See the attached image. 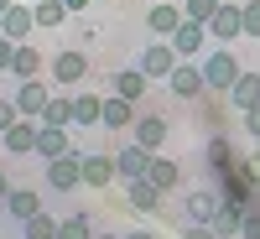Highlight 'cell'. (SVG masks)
Instances as JSON below:
<instances>
[{
    "label": "cell",
    "mask_w": 260,
    "mask_h": 239,
    "mask_svg": "<svg viewBox=\"0 0 260 239\" xmlns=\"http://www.w3.org/2000/svg\"><path fill=\"white\" fill-rule=\"evenodd\" d=\"M234 47H240V42H234ZM234 47H208V52H203V83H208V94H229L234 78L245 73Z\"/></svg>",
    "instance_id": "6da1fadb"
},
{
    "label": "cell",
    "mask_w": 260,
    "mask_h": 239,
    "mask_svg": "<svg viewBox=\"0 0 260 239\" xmlns=\"http://www.w3.org/2000/svg\"><path fill=\"white\" fill-rule=\"evenodd\" d=\"M177 47H172V42L167 37H151V47H141V57H136V68L151 78V83H167L172 78V68H177Z\"/></svg>",
    "instance_id": "7a4b0ae2"
},
{
    "label": "cell",
    "mask_w": 260,
    "mask_h": 239,
    "mask_svg": "<svg viewBox=\"0 0 260 239\" xmlns=\"http://www.w3.org/2000/svg\"><path fill=\"white\" fill-rule=\"evenodd\" d=\"M42 177H47L52 192H73V187H83V151H62V156L42 161Z\"/></svg>",
    "instance_id": "3957f363"
},
{
    "label": "cell",
    "mask_w": 260,
    "mask_h": 239,
    "mask_svg": "<svg viewBox=\"0 0 260 239\" xmlns=\"http://www.w3.org/2000/svg\"><path fill=\"white\" fill-rule=\"evenodd\" d=\"M172 47H177V57H182V62H203V52L213 47V37H208L203 21H182V26L172 31Z\"/></svg>",
    "instance_id": "277c9868"
},
{
    "label": "cell",
    "mask_w": 260,
    "mask_h": 239,
    "mask_svg": "<svg viewBox=\"0 0 260 239\" xmlns=\"http://www.w3.org/2000/svg\"><path fill=\"white\" fill-rule=\"evenodd\" d=\"M219 203H224V198H219L213 187H192L187 198H182V213H177V219H182V229H187V224H213Z\"/></svg>",
    "instance_id": "5b68a950"
},
{
    "label": "cell",
    "mask_w": 260,
    "mask_h": 239,
    "mask_svg": "<svg viewBox=\"0 0 260 239\" xmlns=\"http://www.w3.org/2000/svg\"><path fill=\"white\" fill-rule=\"evenodd\" d=\"M83 73H89V57H83L78 47H62L57 57H52V83H57V89H78V83H83Z\"/></svg>",
    "instance_id": "8992f818"
},
{
    "label": "cell",
    "mask_w": 260,
    "mask_h": 239,
    "mask_svg": "<svg viewBox=\"0 0 260 239\" xmlns=\"http://www.w3.org/2000/svg\"><path fill=\"white\" fill-rule=\"evenodd\" d=\"M11 99H16L21 120H42V110H47L52 89H47V83H42V78H26V83H16V89H11Z\"/></svg>",
    "instance_id": "52a82bcc"
},
{
    "label": "cell",
    "mask_w": 260,
    "mask_h": 239,
    "mask_svg": "<svg viewBox=\"0 0 260 239\" xmlns=\"http://www.w3.org/2000/svg\"><path fill=\"white\" fill-rule=\"evenodd\" d=\"M167 89L177 94V99H203L208 94V83H203V62H177L167 78Z\"/></svg>",
    "instance_id": "ba28073f"
},
{
    "label": "cell",
    "mask_w": 260,
    "mask_h": 239,
    "mask_svg": "<svg viewBox=\"0 0 260 239\" xmlns=\"http://www.w3.org/2000/svg\"><path fill=\"white\" fill-rule=\"evenodd\" d=\"M99 120H104V94L73 89V130H99Z\"/></svg>",
    "instance_id": "9c48e42d"
},
{
    "label": "cell",
    "mask_w": 260,
    "mask_h": 239,
    "mask_svg": "<svg viewBox=\"0 0 260 239\" xmlns=\"http://www.w3.org/2000/svg\"><path fill=\"white\" fill-rule=\"evenodd\" d=\"M208 37L219 42V47H234V42L245 37V26H240V6H219L208 16Z\"/></svg>",
    "instance_id": "30bf717a"
},
{
    "label": "cell",
    "mask_w": 260,
    "mask_h": 239,
    "mask_svg": "<svg viewBox=\"0 0 260 239\" xmlns=\"http://www.w3.org/2000/svg\"><path fill=\"white\" fill-rule=\"evenodd\" d=\"M37 135H42V120H16L6 135H0V146H6L11 156H37Z\"/></svg>",
    "instance_id": "8fae6325"
},
{
    "label": "cell",
    "mask_w": 260,
    "mask_h": 239,
    "mask_svg": "<svg viewBox=\"0 0 260 239\" xmlns=\"http://www.w3.org/2000/svg\"><path fill=\"white\" fill-rule=\"evenodd\" d=\"M161 198L167 192L151 182V177H136V182H125V203L136 208V213H161Z\"/></svg>",
    "instance_id": "7c38bea8"
},
{
    "label": "cell",
    "mask_w": 260,
    "mask_h": 239,
    "mask_svg": "<svg viewBox=\"0 0 260 239\" xmlns=\"http://www.w3.org/2000/svg\"><path fill=\"white\" fill-rule=\"evenodd\" d=\"M182 21H187V16H182V6H167V0H156V6L146 11V31H151V37H167V42H172V31H177Z\"/></svg>",
    "instance_id": "4fadbf2b"
},
{
    "label": "cell",
    "mask_w": 260,
    "mask_h": 239,
    "mask_svg": "<svg viewBox=\"0 0 260 239\" xmlns=\"http://www.w3.org/2000/svg\"><path fill=\"white\" fill-rule=\"evenodd\" d=\"M146 166H151V151L146 146H120L115 151V172H120V182H136V177H146Z\"/></svg>",
    "instance_id": "5bb4252c"
},
{
    "label": "cell",
    "mask_w": 260,
    "mask_h": 239,
    "mask_svg": "<svg viewBox=\"0 0 260 239\" xmlns=\"http://www.w3.org/2000/svg\"><path fill=\"white\" fill-rule=\"evenodd\" d=\"M130 130H136V146H146L151 156H156L172 125H167V115H136V125H130Z\"/></svg>",
    "instance_id": "9a60e30c"
},
{
    "label": "cell",
    "mask_w": 260,
    "mask_h": 239,
    "mask_svg": "<svg viewBox=\"0 0 260 239\" xmlns=\"http://www.w3.org/2000/svg\"><path fill=\"white\" fill-rule=\"evenodd\" d=\"M115 156H104V151H94V156H83V187H115Z\"/></svg>",
    "instance_id": "2e32d148"
},
{
    "label": "cell",
    "mask_w": 260,
    "mask_h": 239,
    "mask_svg": "<svg viewBox=\"0 0 260 239\" xmlns=\"http://www.w3.org/2000/svg\"><path fill=\"white\" fill-rule=\"evenodd\" d=\"M31 31H37L31 6H11L6 16H0V37H11V42H31Z\"/></svg>",
    "instance_id": "e0dca14e"
},
{
    "label": "cell",
    "mask_w": 260,
    "mask_h": 239,
    "mask_svg": "<svg viewBox=\"0 0 260 239\" xmlns=\"http://www.w3.org/2000/svg\"><path fill=\"white\" fill-rule=\"evenodd\" d=\"M146 89H151V78H146L141 68H120V73L110 78V94H120V99H130V104H141Z\"/></svg>",
    "instance_id": "ac0fdd59"
},
{
    "label": "cell",
    "mask_w": 260,
    "mask_h": 239,
    "mask_svg": "<svg viewBox=\"0 0 260 239\" xmlns=\"http://www.w3.org/2000/svg\"><path fill=\"white\" fill-rule=\"evenodd\" d=\"M0 213H11L16 224H26L31 213H42V192H31V187H11V198L0 203Z\"/></svg>",
    "instance_id": "d6986e66"
},
{
    "label": "cell",
    "mask_w": 260,
    "mask_h": 239,
    "mask_svg": "<svg viewBox=\"0 0 260 239\" xmlns=\"http://www.w3.org/2000/svg\"><path fill=\"white\" fill-rule=\"evenodd\" d=\"M130 125H136V104L120 99V94H104V120H99V130H130Z\"/></svg>",
    "instance_id": "ffe728a7"
},
{
    "label": "cell",
    "mask_w": 260,
    "mask_h": 239,
    "mask_svg": "<svg viewBox=\"0 0 260 239\" xmlns=\"http://www.w3.org/2000/svg\"><path fill=\"white\" fill-rule=\"evenodd\" d=\"M219 239H240V229H245V203H219V213H213V224H208Z\"/></svg>",
    "instance_id": "44dd1931"
},
{
    "label": "cell",
    "mask_w": 260,
    "mask_h": 239,
    "mask_svg": "<svg viewBox=\"0 0 260 239\" xmlns=\"http://www.w3.org/2000/svg\"><path fill=\"white\" fill-rule=\"evenodd\" d=\"M62 151H73V135L62 125H42V135H37V161H52L62 156Z\"/></svg>",
    "instance_id": "7402d4cb"
},
{
    "label": "cell",
    "mask_w": 260,
    "mask_h": 239,
    "mask_svg": "<svg viewBox=\"0 0 260 239\" xmlns=\"http://www.w3.org/2000/svg\"><path fill=\"white\" fill-rule=\"evenodd\" d=\"M229 104H234L240 115H245V110H255V104H260V73H250V68H245L240 78H234V89H229Z\"/></svg>",
    "instance_id": "603a6c76"
},
{
    "label": "cell",
    "mask_w": 260,
    "mask_h": 239,
    "mask_svg": "<svg viewBox=\"0 0 260 239\" xmlns=\"http://www.w3.org/2000/svg\"><path fill=\"white\" fill-rule=\"evenodd\" d=\"M146 177L156 182L161 192H172V187H182V166L172 161V156H161V151H156V156H151V166H146Z\"/></svg>",
    "instance_id": "cb8c5ba5"
},
{
    "label": "cell",
    "mask_w": 260,
    "mask_h": 239,
    "mask_svg": "<svg viewBox=\"0 0 260 239\" xmlns=\"http://www.w3.org/2000/svg\"><path fill=\"white\" fill-rule=\"evenodd\" d=\"M11 78L26 83V78H42V52L31 42H16V62H11Z\"/></svg>",
    "instance_id": "d4e9b609"
},
{
    "label": "cell",
    "mask_w": 260,
    "mask_h": 239,
    "mask_svg": "<svg viewBox=\"0 0 260 239\" xmlns=\"http://www.w3.org/2000/svg\"><path fill=\"white\" fill-rule=\"evenodd\" d=\"M31 16H37V26H42V31H52V26H62L73 11L62 6V0H31Z\"/></svg>",
    "instance_id": "484cf974"
},
{
    "label": "cell",
    "mask_w": 260,
    "mask_h": 239,
    "mask_svg": "<svg viewBox=\"0 0 260 239\" xmlns=\"http://www.w3.org/2000/svg\"><path fill=\"white\" fill-rule=\"evenodd\" d=\"M42 125H62V130H73V94H52L47 110H42Z\"/></svg>",
    "instance_id": "4316f807"
},
{
    "label": "cell",
    "mask_w": 260,
    "mask_h": 239,
    "mask_svg": "<svg viewBox=\"0 0 260 239\" xmlns=\"http://www.w3.org/2000/svg\"><path fill=\"white\" fill-rule=\"evenodd\" d=\"M57 239H94V219H89V213H68V219H57Z\"/></svg>",
    "instance_id": "83f0119b"
},
{
    "label": "cell",
    "mask_w": 260,
    "mask_h": 239,
    "mask_svg": "<svg viewBox=\"0 0 260 239\" xmlns=\"http://www.w3.org/2000/svg\"><path fill=\"white\" fill-rule=\"evenodd\" d=\"M21 239H57V219L52 213H31V219L21 224Z\"/></svg>",
    "instance_id": "f1b7e54d"
},
{
    "label": "cell",
    "mask_w": 260,
    "mask_h": 239,
    "mask_svg": "<svg viewBox=\"0 0 260 239\" xmlns=\"http://www.w3.org/2000/svg\"><path fill=\"white\" fill-rule=\"evenodd\" d=\"M234 156H240V151H234V141H229V135H213V141H208V166H213V172H224Z\"/></svg>",
    "instance_id": "f546056e"
},
{
    "label": "cell",
    "mask_w": 260,
    "mask_h": 239,
    "mask_svg": "<svg viewBox=\"0 0 260 239\" xmlns=\"http://www.w3.org/2000/svg\"><path fill=\"white\" fill-rule=\"evenodd\" d=\"M219 6H224V0H182V16H187V21H203V26H208V16L219 11Z\"/></svg>",
    "instance_id": "4dcf8cb0"
},
{
    "label": "cell",
    "mask_w": 260,
    "mask_h": 239,
    "mask_svg": "<svg viewBox=\"0 0 260 239\" xmlns=\"http://www.w3.org/2000/svg\"><path fill=\"white\" fill-rule=\"evenodd\" d=\"M240 26H245V37H260V0H245L240 6Z\"/></svg>",
    "instance_id": "1f68e13d"
},
{
    "label": "cell",
    "mask_w": 260,
    "mask_h": 239,
    "mask_svg": "<svg viewBox=\"0 0 260 239\" xmlns=\"http://www.w3.org/2000/svg\"><path fill=\"white\" fill-rule=\"evenodd\" d=\"M240 239H260V198L245 203V229H240Z\"/></svg>",
    "instance_id": "d6a6232c"
},
{
    "label": "cell",
    "mask_w": 260,
    "mask_h": 239,
    "mask_svg": "<svg viewBox=\"0 0 260 239\" xmlns=\"http://www.w3.org/2000/svg\"><path fill=\"white\" fill-rule=\"evenodd\" d=\"M16 120H21V110H16V99H11V94H0V135H6V130H11Z\"/></svg>",
    "instance_id": "836d02e7"
},
{
    "label": "cell",
    "mask_w": 260,
    "mask_h": 239,
    "mask_svg": "<svg viewBox=\"0 0 260 239\" xmlns=\"http://www.w3.org/2000/svg\"><path fill=\"white\" fill-rule=\"evenodd\" d=\"M11 62H16V42H11V37H0V78L11 73Z\"/></svg>",
    "instance_id": "e575fe53"
},
{
    "label": "cell",
    "mask_w": 260,
    "mask_h": 239,
    "mask_svg": "<svg viewBox=\"0 0 260 239\" xmlns=\"http://www.w3.org/2000/svg\"><path fill=\"white\" fill-rule=\"evenodd\" d=\"M182 239H219V234H213L208 224H187V229H182Z\"/></svg>",
    "instance_id": "d590c367"
},
{
    "label": "cell",
    "mask_w": 260,
    "mask_h": 239,
    "mask_svg": "<svg viewBox=\"0 0 260 239\" xmlns=\"http://www.w3.org/2000/svg\"><path fill=\"white\" fill-rule=\"evenodd\" d=\"M240 120H245V130H250V135H255V141H260V104H255V110H245V115H240Z\"/></svg>",
    "instance_id": "8d00e7d4"
},
{
    "label": "cell",
    "mask_w": 260,
    "mask_h": 239,
    "mask_svg": "<svg viewBox=\"0 0 260 239\" xmlns=\"http://www.w3.org/2000/svg\"><path fill=\"white\" fill-rule=\"evenodd\" d=\"M125 239H156L151 229H125Z\"/></svg>",
    "instance_id": "74e56055"
},
{
    "label": "cell",
    "mask_w": 260,
    "mask_h": 239,
    "mask_svg": "<svg viewBox=\"0 0 260 239\" xmlns=\"http://www.w3.org/2000/svg\"><path fill=\"white\" fill-rule=\"evenodd\" d=\"M11 198V177H6V172H0V203H6Z\"/></svg>",
    "instance_id": "f35d334b"
},
{
    "label": "cell",
    "mask_w": 260,
    "mask_h": 239,
    "mask_svg": "<svg viewBox=\"0 0 260 239\" xmlns=\"http://www.w3.org/2000/svg\"><path fill=\"white\" fill-rule=\"evenodd\" d=\"M62 6H68V11H83V6H89V0H62Z\"/></svg>",
    "instance_id": "ab89813d"
},
{
    "label": "cell",
    "mask_w": 260,
    "mask_h": 239,
    "mask_svg": "<svg viewBox=\"0 0 260 239\" xmlns=\"http://www.w3.org/2000/svg\"><path fill=\"white\" fill-rule=\"evenodd\" d=\"M250 166H255V172H260V151H250Z\"/></svg>",
    "instance_id": "60d3db41"
},
{
    "label": "cell",
    "mask_w": 260,
    "mask_h": 239,
    "mask_svg": "<svg viewBox=\"0 0 260 239\" xmlns=\"http://www.w3.org/2000/svg\"><path fill=\"white\" fill-rule=\"evenodd\" d=\"M94 239H125V234H99V229H94Z\"/></svg>",
    "instance_id": "b9f144b4"
},
{
    "label": "cell",
    "mask_w": 260,
    "mask_h": 239,
    "mask_svg": "<svg viewBox=\"0 0 260 239\" xmlns=\"http://www.w3.org/2000/svg\"><path fill=\"white\" fill-rule=\"evenodd\" d=\"M11 6H16V0H0V16H6V11H11Z\"/></svg>",
    "instance_id": "7bdbcfd3"
}]
</instances>
